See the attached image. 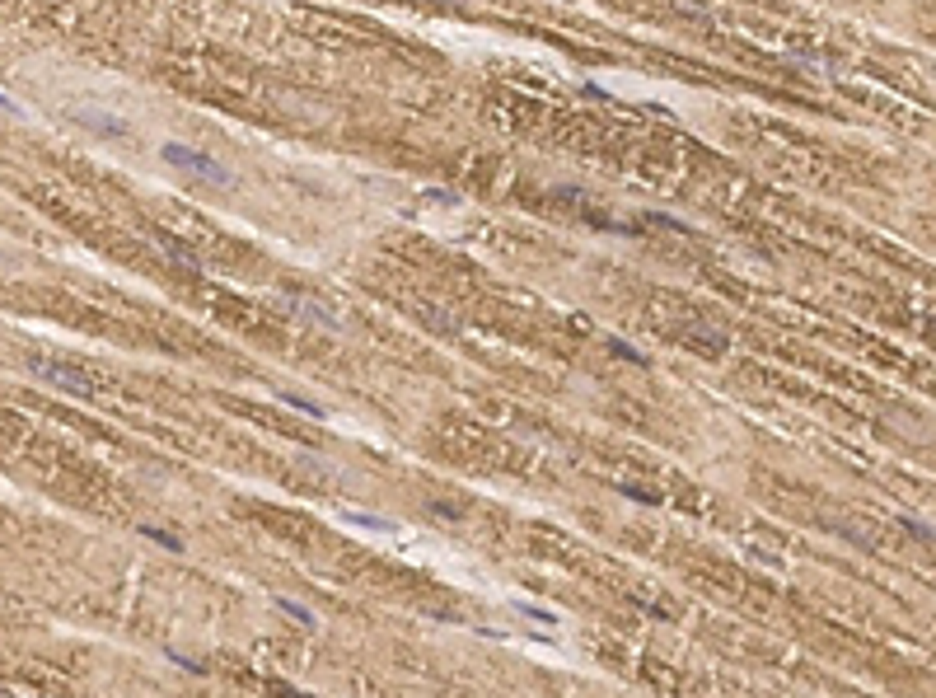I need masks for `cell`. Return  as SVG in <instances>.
I'll return each mask as SVG.
<instances>
[{"instance_id":"3957f363","label":"cell","mask_w":936,"mask_h":698,"mask_svg":"<svg viewBox=\"0 0 936 698\" xmlns=\"http://www.w3.org/2000/svg\"><path fill=\"white\" fill-rule=\"evenodd\" d=\"M281 609H286V614L295 618V623H305V628H309V623H314V614H309V609H305V605H295V600H281Z\"/></svg>"},{"instance_id":"7a4b0ae2","label":"cell","mask_w":936,"mask_h":698,"mask_svg":"<svg viewBox=\"0 0 936 698\" xmlns=\"http://www.w3.org/2000/svg\"><path fill=\"white\" fill-rule=\"evenodd\" d=\"M164 160L183 164V169H192V174H207L211 183H230V174L220 169L215 160H207L202 150H187V146H174V141H164Z\"/></svg>"},{"instance_id":"6da1fadb","label":"cell","mask_w":936,"mask_h":698,"mask_svg":"<svg viewBox=\"0 0 936 698\" xmlns=\"http://www.w3.org/2000/svg\"><path fill=\"white\" fill-rule=\"evenodd\" d=\"M28 371L33 375H43L47 384H56V389H66V394H94V375L89 371H80V366H71V361H47V356H28Z\"/></svg>"},{"instance_id":"277c9868","label":"cell","mask_w":936,"mask_h":698,"mask_svg":"<svg viewBox=\"0 0 936 698\" xmlns=\"http://www.w3.org/2000/svg\"><path fill=\"white\" fill-rule=\"evenodd\" d=\"M618 492H623V497H632V502H642V507H655V497H651V492H642V487H632V483H618Z\"/></svg>"},{"instance_id":"5b68a950","label":"cell","mask_w":936,"mask_h":698,"mask_svg":"<svg viewBox=\"0 0 936 698\" xmlns=\"http://www.w3.org/2000/svg\"><path fill=\"white\" fill-rule=\"evenodd\" d=\"M141 535H150L155 544H164V548H183V544H178L174 535H164V530H155V525H141Z\"/></svg>"}]
</instances>
